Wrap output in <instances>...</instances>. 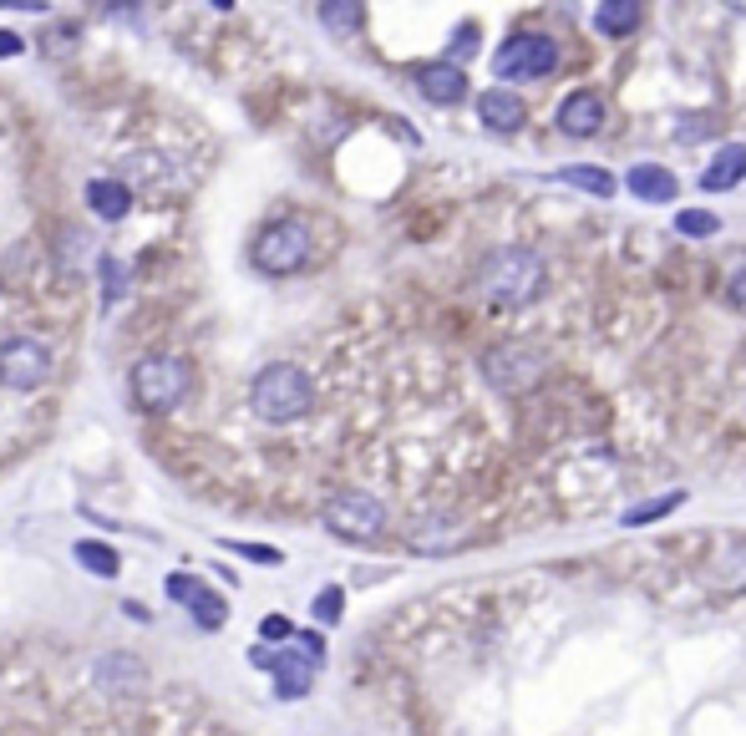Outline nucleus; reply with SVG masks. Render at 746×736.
<instances>
[{"label": "nucleus", "instance_id": "1", "mask_svg": "<svg viewBox=\"0 0 746 736\" xmlns=\"http://www.w3.org/2000/svg\"><path fill=\"white\" fill-rule=\"evenodd\" d=\"M539 290H543V259L533 249H498L478 269V295L488 305H498V310L533 305Z\"/></svg>", "mask_w": 746, "mask_h": 736}, {"label": "nucleus", "instance_id": "2", "mask_svg": "<svg viewBox=\"0 0 746 736\" xmlns=\"http://www.w3.org/2000/svg\"><path fill=\"white\" fill-rule=\"evenodd\" d=\"M249 407L259 422H300L305 411L315 407V387H310V376L300 371V366H289V361H275L265 366V371L249 381Z\"/></svg>", "mask_w": 746, "mask_h": 736}, {"label": "nucleus", "instance_id": "3", "mask_svg": "<svg viewBox=\"0 0 746 736\" xmlns=\"http://www.w3.org/2000/svg\"><path fill=\"white\" fill-rule=\"evenodd\" d=\"M188 366L178 356H143L133 366V401L143 411H173L188 397Z\"/></svg>", "mask_w": 746, "mask_h": 736}, {"label": "nucleus", "instance_id": "4", "mask_svg": "<svg viewBox=\"0 0 746 736\" xmlns=\"http://www.w3.org/2000/svg\"><path fill=\"white\" fill-rule=\"evenodd\" d=\"M559 67V47L554 37H539V31H518L498 47L493 57V76L498 82H539Z\"/></svg>", "mask_w": 746, "mask_h": 736}, {"label": "nucleus", "instance_id": "5", "mask_svg": "<svg viewBox=\"0 0 746 736\" xmlns=\"http://www.w3.org/2000/svg\"><path fill=\"white\" fill-rule=\"evenodd\" d=\"M249 254L265 275H295L310 259V229L295 224V218H275V224H265V229L254 234Z\"/></svg>", "mask_w": 746, "mask_h": 736}, {"label": "nucleus", "instance_id": "6", "mask_svg": "<svg viewBox=\"0 0 746 736\" xmlns=\"http://www.w3.org/2000/svg\"><path fill=\"white\" fill-rule=\"evenodd\" d=\"M326 529L336 533V539H350V543H371V539H381L386 533V508H381V498H371V493H336L326 503Z\"/></svg>", "mask_w": 746, "mask_h": 736}, {"label": "nucleus", "instance_id": "7", "mask_svg": "<svg viewBox=\"0 0 746 736\" xmlns=\"http://www.w3.org/2000/svg\"><path fill=\"white\" fill-rule=\"evenodd\" d=\"M51 376V350L37 336H11L0 346V387L11 391H37Z\"/></svg>", "mask_w": 746, "mask_h": 736}, {"label": "nucleus", "instance_id": "8", "mask_svg": "<svg viewBox=\"0 0 746 736\" xmlns=\"http://www.w3.org/2000/svg\"><path fill=\"white\" fill-rule=\"evenodd\" d=\"M482 371H488V381L498 391H529L549 371V356H539L533 346H498V350H488Z\"/></svg>", "mask_w": 746, "mask_h": 736}, {"label": "nucleus", "instance_id": "9", "mask_svg": "<svg viewBox=\"0 0 746 736\" xmlns=\"http://www.w3.org/2000/svg\"><path fill=\"white\" fill-rule=\"evenodd\" d=\"M92 681L108 691V696H127V691L147 686V665L137 661V655H127V651H108V655H96Z\"/></svg>", "mask_w": 746, "mask_h": 736}, {"label": "nucleus", "instance_id": "10", "mask_svg": "<svg viewBox=\"0 0 746 736\" xmlns=\"http://www.w3.org/2000/svg\"><path fill=\"white\" fill-rule=\"evenodd\" d=\"M417 86H421V98L437 102V108H452V102L468 98V76H462L458 61H432V67H421Z\"/></svg>", "mask_w": 746, "mask_h": 736}, {"label": "nucleus", "instance_id": "11", "mask_svg": "<svg viewBox=\"0 0 746 736\" xmlns=\"http://www.w3.org/2000/svg\"><path fill=\"white\" fill-rule=\"evenodd\" d=\"M254 665H275V691L279 696H305L310 691V671H315V661L310 655H269V651H254L249 655Z\"/></svg>", "mask_w": 746, "mask_h": 736}, {"label": "nucleus", "instance_id": "12", "mask_svg": "<svg viewBox=\"0 0 746 736\" xmlns=\"http://www.w3.org/2000/svg\"><path fill=\"white\" fill-rule=\"evenodd\" d=\"M600 122H604L600 92H574V98H564V108H559V133H569V137H594Z\"/></svg>", "mask_w": 746, "mask_h": 736}, {"label": "nucleus", "instance_id": "13", "mask_svg": "<svg viewBox=\"0 0 746 736\" xmlns=\"http://www.w3.org/2000/svg\"><path fill=\"white\" fill-rule=\"evenodd\" d=\"M742 178H746V143H726L722 153L706 163L701 188H706V194H726V188H736Z\"/></svg>", "mask_w": 746, "mask_h": 736}, {"label": "nucleus", "instance_id": "14", "mask_svg": "<svg viewBox=\"0 0 746 736\" xmlns=\"http://www.w3.org/2000/svg\"><path fill=\"white\" fill-rule=\"evenodd\" d=\"M478 117H482V127H493V133H518L529 112H523V102H518L513 92L493 86V92H482L478 98Z\"/></svg>", "mask_w": 746, "mask_h": 736}, {"label": "nucleus", "instance_id": "15", "mask_svg": "<svg viewBox=\"0 0 746 736\" xmlns=\"http://www.w3.org/2000/svg\"><path fill=\"white\" fill-rule=\"evenodd\" d=\"M625 188L635 198H645V204H671V198H675V173L661 168V163H635V168L625 173Z\"/></svg>", "mask_w": 746, "mask_h": 736}, {"label": "nucleus", "instance_id": "16", "mask_svg": "<svg viewBox=\"0 0 746 736\" xmlns=\"http://www.w3.org/2000/svg\"><path fill=\"white\" fill-rule=\"evenodd\" d=\"M86 208H92L96 218L117 224V218H127V208H133V188L117 178H92L86 183Z\"/></svg>", "mask_w": 746, "mask_h": 736}, {"label": "nucleus", "instance_id": "17", "mask_svg": "<svg viewBox=\"0 0 746 736\" xmlns=\"http://www.w3.org/2000/svg\"><path fill=\"white\" fill-rule=\"evenodd\" d=\"M635 25H640L635 0H604V6H594V31H604V37H630Z\"/></svg>", "mask_w": 746, "mask_h": 736}, {"label": "nucleus", "instance_id": "18", "mask_svg": "<svg viewBox=\"0 0 746 736\" xmlns=\"http://www.w3.org/2000/svg\"><path fill=\"white\" fill-rule=\"evenodd\" d=\"M76 564H82L86 574H96V580H112V574L122 569V559H117V549H112V543L82 539V543H76Z\"/></svg>", "mask_w": 746, "mask_h": 736}, {"label": "nucleus", "instance_id": "19", "mask_svg": "<svg viewBox=\"0 0 746 736\" xmlns=\"http://www.w3.org/2000/svg\"><path fill=\"white\" fill-rule=\"evenodd\" d=\"M559 183H574V188H584V194H594V198L614 194V173L594 168V163H569V168H559Z\"/></svg>", "mask_w": 746, "mask_h": 736}, {"label": "nucleus", "instance_id": "20", "mask_svg": "<svg viewBox=\"0 0 746 736\" xmlns=\"http://www.w3.org/2000/svg\"><path fill=\"white\" fill-rule=\"evenodd\" d=\"M681 503H686V493H661V498H651V503L625 508V513H620V523H625V529H640V523L665 519V513H671V508H681Z\"/></svg>", "mask_w": 746, "mask_h": 736}, {"label": "nucleus", "instance_id": "21", "mask_svg": "<svg viewBox=\"0 0 746 736\" xmlns=\"http://www.w3.org/2000/svg\"><path fill=\"white\" fill-rule=\"evenodd\" d=\"M188 610H193V620H198V630H224V620H229V604L218 600L208 584L198 590V600H193Z\"/></svg>", "mask_w": 746, "mask_h": 736}, {"label": "nucleus", "instance_id": "22", "mask_svg": "<svg viewBox=\"0 0 746 736\" xmlns=\"http://www.w3.org/2000/svg\"><path fill=\"white\" fill-rule=\"evenodd\" d=\"M675 229L686 234V239H711V234L722 229V218L711 214V208H681V214H675Z\"/></svg>", "mask_w": 746, "mask_h": 736}, {"label": "nucleus", "instance_id": "23", "mask_svg": "<svg viewBox=\"0 0 746 736\" xmlns=\"http://www.w3.org/2000/svg\"><path fill=\"white\" fill-rule=\"evenodd\" d=\"M361 6H356V0H336V6H320V21L326 25H336V31H356V25H361Z\"/></svg>", "mask_w": 746, "mask_h": 736}, {"label": "nucleus", "instance_id": "24", "mask_svg": "<svg viewBox=\"0 0 746 736\" xmlns=\"http://www.w3.org/2000/svg\"><path fill=\"white\" fill-rule=\"evenodd\" d=\"M340 610H346V590H340V584H330V590L315 600V620H320V625H336Z\"/></svg>", "mask_w": 746, "mask_h": 736}, {"label": "nucleus", "instance_id": "25", "mask_svg": "<svg viewBox=\"0 0 746 736\" xmlns=\"http://www.w3.org/2000/svg\"><path fill=\"white\" fill-rule=\"evenodd\" d=\"M82 249L92 254V239H86L82 229H72V234H61V265L67 269H82Z\"/></svg>", "mask_w": 746, "mask_h": 736}, {"label": "nucleus", "instance_id": "26", "mask_svg": "<svg viewBox=\"0 0 746 736\" xmlns=\"http://www.w3.org/2000/svg\"><path fill=\"white\" fill-rule=\"evenodd\" d=\"M163 590H168V600H178V604H193V600H198V590H204V584L193 580V574H168V580H163Z\"/></svg>", "mask_w": 746, "mask_h": 736}, {"label": "nucleus", "instance_id": "27", "mask_svg": "<svg viewBox=\"0 0 746 736\" xmlns=\"http://www.w3.org/2000/svg\"><path fill=\"white\" fill-rule=\"evenodd\" d=\"M224 549H234V554L254 559V564H279V549H269V543H224Z\"/></svg>", "mask_w": 746, "mask_h": 736}, {"label": "nucleus", "instance_id": "28", "mask_svg": "<svg viewBox=\"0 0 746 736\" xmlns=\"http://www.w3.org/2000/svg\"><path fill=\"white\" fill-rule=\"evenodd\" d=\"M259 635H265L269 645H285V640H295V625H289L285 615H265V625H259Z\"/></svg>", "mask_w": 746, "mask_h": 736}, {"label": "nucleus", "instance_id": "29", "mask_svg": "<svg viewBox=\"0 0 746 736\" xmlns=\"http://www.w3.org/2000/svg\"><path fill=\"white\" fill-rule=\"evenodd\" d=\"M102 275H108V300H117L122 285H127V265L122 259H102Z\"/></svg>", "mask_w": 746, "mask_h": 736}, {"label": "nucleus", "instance_id": "30", "mask_svg": "<svg viewBox=\"0 0 746 736\" xmlns=\"http://www.w3.org/2000/svg\"><path fill=\"white\" fill-rule=\"evenodd\" d=\"M462 51H478V25H462L458 41H452V57H462ZM447 57V61H452Z\"/></svg>", "mask_w": 746, "mask_h": 736}, {"label": "nucleus", "instance_id": "31", "mask_svg": "<svg viewBox=\"0 0 746 736\" xmlns=\"http://www.w3.org/2000/svg\"><path fill=\"white\" fill-rule=\"evenodd\" d=\"M732 305H736V310L746 315V269H742V275L732 279Z\"/></svg>", "mask_w": 746, "mask_h": 736}, {"label": "nucleus", "instance_id": "32", "mask_svg": "<svg viewBox=\"0 0 746 736\" xmlns=\"http://www.w3.org/2000/svg\"><path fill=\"white\" fill-rule=\"evenodd\" d=\"M0 57H21V37L16 31H0Z\"/></svg>", "mask_w": 746, "mask_h": 736}]
</instances>
